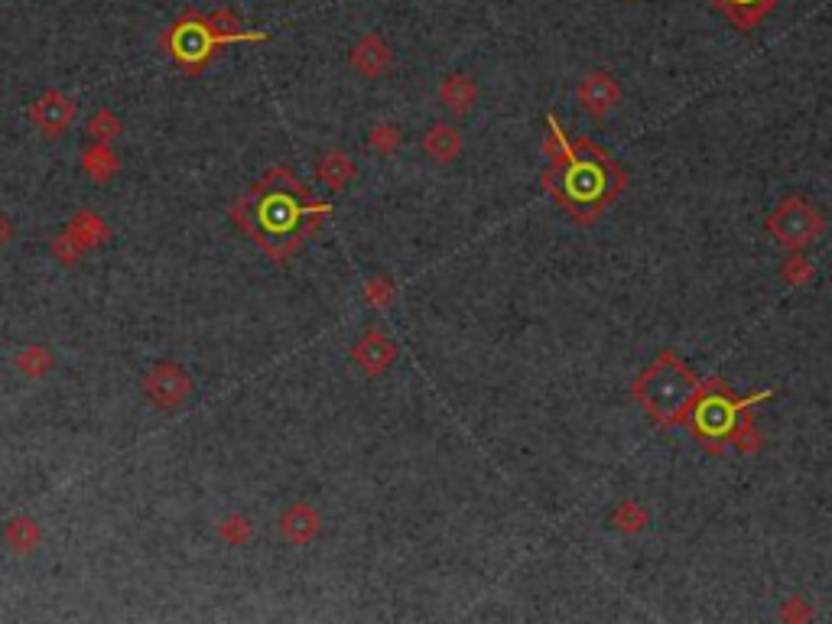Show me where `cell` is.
Listing matches in <instances>:
<instances>
[{"instance_id": "obj_19", "label": "cell", "mask_w": 832, "mask_h": 624, "mask_svg": "<svg viewBox=\"0 0 832 624\" xmlns=\"http://www.w3.org/2000/svg\"><path fill=\"white\" fill-rule=\"evenodd\" d=\"M4 543L10 546L13 553H30L36 550V543H39V524L33 517H13L10 524L4 527Z\"/></svg>"}, {"instance_id": "obj_15", "label": "cell", "mask_w": 832, "mask_h": 624, "mask_svg": "<svg viewBox=\"0 0 832 624\" xmlns=\"http://www.w3.org/2000/svg\"><path fill=\"white\" fill-rule=\"evenodd\" d=\"M423 150L433 156L436 163H452L455 156H459L462 150V137H459V130L449 127V124H436V127H429L426 134H423Z\"/></svg>"}, {"instance_id": "obj_11", "label": "cell", "mask_w": 832, "mask_h": 624, "mask_svg": "<svg viewBox=\"0 0 832 624\" xmlns=\"http://www.w3.org/2000/svg\"><path fill=\"white\" fill-rule=\"evenodd\" d=\"M348 62H351V69H355L358 75L377 78V75H384L390 69V62H394V52H390L384 36L368 33V36H361L355 46H351Z\"/></svg>"}, {"instance_id": "obj_29", "label": "cell", "mask_w": 832, "mask_h": 624, "mask_svg": "<svg viewBox=\"0 0 832 624\" xmlns=\"http://www.w3.org/2000/svg\"><path fill=\"white\" fill-rule=\"evenodd\" d=\"M813 611L803 605V598H787L784 608H780V621H806Z\"/></svg>"}, {"instance_id": "obj_27", "label": "cell", "mask_w": 832, "mask_h": 624, "mask_svg": "<svg viewBox=\"0 0 832 624\" xmlns=\"http://www.w3.org/2000/svg\"><path fill=\"white\" fill-rule=\"evenodd\" d=\"M82 254H85V247H82V244H78V241L72 238V234H69V231H62V234H59V238H56V241H52V257H56V260H59V264H65V267H72V264H75V260H78V257H82Z\"/></svg>"}, {"instance_id": "obj_5", "label": "cell", "mask_w": 832, "mask_h": 624, "mask_svg": "<svg viewBox=\"0 0 832 624\" xmlns=\"http://www.w3.org/2000/svg\"><path fill=\"white\" fill-rule=\"evenodd\" d=\"M163 43L169 49V56L176 59L179 69L199 72L221 46H228V39H221L212 26H208V17H202L199 10H186L176 20L173 30L163 36Z\"/></svg>"}, {"instance_id": "obj_10", "label": "cell", "mask_w": 832, "mask_h": 624, "mask_svg": "<svg viewBox=\"0 0 832 624\" xmlns=\"http://www.w3.org/2000/svg\"><path fill=\"white\" fill-rule=\"evenodd\" d=\"M394 358H397V345L377 329L364 332L355 342V348H351V361H355L364 374H384L390 364H394Z\"/></svg>"}, {"instance_id": "obj_26", "label": "cell", "mask_w": 832, "mask_h": 624, "mask_svg": "<svg viewBox=\"0 0 832 624\" xmlns=\"http://www.w3.org/2000/svg\"><path fill=\"white\" fill-rule=\"evenodd\" d=\"M251 533H254V527L244 514H234V517L225 520V524H221V540L231 543V546H244L247 540H251Z\"/></svg>"}, {"instance_id": "obj_21", "label": "cell", "mask_w": 832, "mask_h": 624, "mask_svg": "<svg viewBox=\"0 0 832 624\" xmlns=\"http://www.w3.org/2000/svg\"><path fill=\"white\" fill-rule=\"evenodd\" d=\"M17 368L23 377H43L52 371V355L43 345H26L17 355Z\"/></svg>"}, {"instance_id": "obj_17", "label": "cell", "mask_w": 832, "mask_h": 624, "mask_svg": "<svg viewBox=\"0 0 832 624\" xmlns=\"http://www.w3.org/2000/svg\"><path fill=\"white\" fill-rule=\"evenodd\" d=\"M82 166H85V173L95 182H111L117 176V169H121V160H117V153L108 147V143H98L95 140V147L85 150Z\"/></svg>"}, {"instance_id": "obj_16", "label": "cell", "mask_w": 832, "mask_h": 624, "mask_svg": "<svg viewBox=\"0 0 832 624\" xmlns=\"http://www.w3.org/2000/svg\"><path fill=\"white\" fill-rule=\"evenodd\" d=\"M316 176L325 182L329 189H345L351 179H355V163L348 160V153L342 150H329L316 166Z\"/></svg>"}, {"instance_id": "obj_1", "label": "cell", "mask_w": 832, "mask_h": 624, "mask_svg": "<svg viewBox=\"0 0 832 624\" xmlns=\"http://www.w3.org/2000/svg\"><path fill=\"white\" fill-rule=\"evenodd\" d=\"M543 153L550 166L543 173V189L563 208L569 221L589 228L615 205L624 192V169L589 137H569L566 127L550 114L546 117Z\"/></svg>"}, {"instance_id": "obj_22", "label": "cell", "mask_w": 832, "mask_h": 624, "mask_svg": "<svg viewBox=\"0 0 832 624\" xmlns=\"http://www.w3.org/2000/svg\"><path fill=\"white\" fill-rule=\"evenodd\" d=\"M121 117H117L111 108H101L98 114H91V121H88V134L95 137L98 143H111L114 137H121Z\"/></svg>"}, {"instance_id": "obj_23", "label": "cell", "mask_w": 832, "mask_h": 624, "mask_svg": "<svg viewBox=\"0 0 832 624\" xmlns=\"http://www.w3.org/2000/svg\"><path fill=\"white\" fill-rule=\"evenodd\" d=\"M732 446L738 449V452H745V455H754V452H761V446H764V436L758 433V426H754V416H741V423H738V429L732 433Z\"/></svg>"}, {"instance_id": "obj_6", "label": "cell", "mask_w": 832, "mask_h": 624, "mask_svg": "<svg viewBox=\"0 0 832 624\" xmlns=\"http://www.w3.org/2000/svg\"><path fill=\"white\" fill-rule=\"evenodd\" d=\"M767 231L774 234V241L780 247H787L793 254V251L810 247L819 234L826 231V221H823V212H819L813 202H806L803 195H787V199L767 215Z\"/></svg>"}, {"instance_id": "obj_18", "label": "cell", "mask_w": 832, "mask_h": 624, "mask_svg": "<svg viewBox=\"0 0 832 624\" xmlns=\"http://www.w3.org/2000/svg\"><path fill=\"white\" fill-rule=\"evenodd\" d=\"M72 234V238L78 241L85 247V251H91V247H98V244H104L108 241V225H104V221L95 215V212H78L72 221H69V228H65Z\"/></svg>"}, {"instance_id": "obj_24", "label": "cell", "mask_w": 832, "mask_h": 624, "mask_svg": "<svg viewBox=\"0 0 832 624\" xmlns=\"http://www.w3.org/2000/svg\"><path fill=\"white\" fill-rule=\"evenodd\" d=\"M780 280H784L787 286H806L813 280V264L806 257H800V251H793L787 257V264L780 267Z\"/></svg>"}, {"instance_id": "obj_20", "label": "cell", "mask_w": 832, "mask_h": 624, "mask_svg": "<svg viewBox=\"0 0 832 624\" xmlns=\"http://www.w3.org/2000/svg\"><path fill=\"white\" fill-rule=\"evenodd\" d=\"M647 511L637 501H621L615 507V514H611V524H615V530L621 533H641L647 527Z\"/></svg>"}, {"instance_id": "obj_2", "label": "cell", "mask_w": 832, "mask_h": 624, "mask_svg": "<svg viewBox=\"0 0 832 624\" xmlns=\"http://www.w3.org/2000/svg\"><path fill=\"white\" fill-rule=\"evenodd\" d=\"M329 212V202H319L303 179L277 166L234 205L231 215L273 260H286Z\"/></svg>"}, {"instance_id": "obj_4", "label": "cell", "mask_w": 832, "mask_h": 624, "mask_svg": "<svg viewBox=\"0 0 832 624\" xmlns=\"http://www.w3.org/2000/svg\"><path fill=\"white\" fill-rule=\"evenodd\" d=\"M771 397H774V390H754V394L738 397L722 377H706V381H699L696 400H693V407H689L683 423L709 452H722L725 442L732 439V433L738 429L741 416L748 413V407H754V403H761V400H771Z\"/></svg>"}, {"instance_id": "obj_25", "label": "cell", "mask_w": 832, "mask_h": 624, "mask_svg": "<svg viewBox=\"0 0 832 624\" xmlns=\"http://www.w3.org/2000/svg\"><path fill=\"white\" fill-rule=\"evenodd\" d=\"M400 140H403V134H400V127H394V124H377V127L371 130V137H368L371 150L384 153V156L394 153V150L400 147Z\"/></svg>"}, {"instance_id": "obj_12", "label": "cell", "mask_w": 832, "mask_h": 624, "mask_svg": "<svg viewBox=\"0 0 832 624\" xmlns=\"http://www.w3.org/2000/svg\"><path fill=\"white\" fill-rule=\"evenodd\" d=\"M319 530H322V517H319L316 507L306 504V501H296L280 514V533H283V540L293 543V546L312 543L319 537Z\"/></svg>"}, {"instance_id": "obj_14", "label": "cell", "mask_w": 832, "mask_h": 624, "mask_svg": "<svg viewBox=\"0 0 832 624\" xmlns=\"http://www.w3.org/2000/svg\"><path fill=\"white\" fill-rule=\"evenodd\" d=\"M439 101L455 114H468L472 104L478 101V85L468 75H449L446 82L439 85Z\"/></svg>"}, {"instance_id": "obj_3", "label": "cell", "mask_w": 832, "mask_h": 624, "mask_svg": "<svg viewBox=\"0 0 832 624\" xmlns=\"http://www.w3.org/2000/svg\"><path fill=\"white\" fill-rule=\"evenodd\" d=\"M696 390L699 374L689 368V361H683L673 348H667L634 377L631 397L641 403L644 413L657 426H680L689 407H693Z\"/></svg>"}, {"instance_id": "obj_7", "label": "cell", "mask_w": 832, "mask_h": 624, "mask_svg": "<svg viewBox=\"0 0 832 624\" xmlns=\"http://www.w3.org/2000/svg\"><path fill=\"white\" fill-rule=\"evenodd\" d=\"M143 394L160 410H179L192 394V377L173 361H156L143 377Z\"/></svg>"}, {"instance_id": "obj_28", "label": "cell", "mask_w": 832, "mask_h": 624, "mask_svg": "<svg viewBox=\"0 0 832 624\" xmlns=\"http://www.w3.org/2000/svg\"><path fill=\"white\" fill-rule=\"evenodd\" d=\"M394 283H390L387 277H374V280H368L364 283V299H368L371 306H377V309H384L390 299H394Z\"/></svg>"}, {"instance_id": "obj_30", "label": "cell", "mask_w": 832, "mask_h": 624, "mask_svg": "<svg viewBox=\"0 0 832 624\" xmlns=\"http://www.w3.org/2000/svg\"><path fill=\"white\" fill-rule=\"evenodd\" d=\"M10 238H13V225H10V218L0 212V247H4Z\"/></svg>"}, {"instance_id": "obj_9", "label": "cell", "mask_w": 832, "mask_h": 624, "mask_svg": "<svg viewBox=\"0 0 832 624\" xmlns=\"http://www.w3.org/2000/svg\"><path fill=\"white\" fill-rule=\"evenodd\" d=\"M618 101H621V85L611 72L598 69V72H589L579 82V104L595 117H602L611 108H618Z\"/></svg>"}, {"instance_id": "obj_8", "label": "cell", "mask_w": 832, "mask_h": 624, "mask_svg": "<svg viewBox=\"0 0 832 624\" xmlns=\"http://www.w3.org/2000/svg\"><path fill=\"white\" fill-rule=\"evenodd\" d=\"M75 101L65 98L62 91H43L33 104H30V121L43 130L46 137H62L69 124L75 121Z\"/></svg>"}, {"instance_id": "obj_13", "label": "cell", "mask_w": 832, "mask_h": 624, "mask_svg": "<svg viewBox=\"0 0 832 624\" xmlns=\"http://www.w3.org/2000/svg\"><path fill=\"white\" fill-rule=\"evenodd\" d=\"M709 4L719 10L722 17L732 20L741 33H748L777 7V0H709Z\"/></svg>"}]
</instances>
